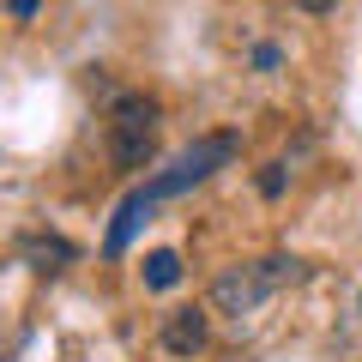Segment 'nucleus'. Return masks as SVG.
I'll return each instance as SVG.
<instances>
[{
	"mask_svg": "<svg viewBox=\"0 0 362 362\" xmlns=\"http://www.w3.org/2000/svg\"><path fill=\"white\" fill-rule=\"evenodd\" d=\"M284 278H296V259H290V254L254 259V266H230V272H218V284H211V308L242 320V314H254Z\"/></svg>",
	"mask_w": 362,
	"mask_h": 362,
	"instance_id": "obj_1",
	"label": "nucleus"
},
{
	"mask_svg": "<svg viewBox=\"0 0 362 362\" xmlns=\"http://www.w3.org/2000/svg\"><path fill=\"white\" fill-rule=\"evenodd\" d=\"M157 151V103L151 97H121L109 109V157L115 169H145Z\"/></svg>",
	"mask_w": 362,
	"mask_h": 362,
	"instance_id": "obj_2",
	"label": "nucleus"
},
{
	"mask_svg": "<svg viewBox=\"0 0 362 362\" xmlns=\"http://www.w3.org/2000/svg\"><path fill=\"white\" fill-rule=\"evenodd\" d=\"M230 157H235V133H206V139L187 145V151H181L175 163L145 187V194H151V199H175V194H187V187H199L211 169H223Z\"/></svg>",
	"mask_w": 362,
	"mask_h": 362,
	"instance_id": "obj_3",
	"label": "nucleus"
},
{
	"mask_svg": "<svg viewBox=\"0 0 362 362\" xmlns=\"http://www.w3.org/2000/svg\"><path fill=\"white\" fill-rule=\"evenodd\" d=\"M151 206H157V199L145 194V187H133V194L121 199V211H115V223H109V242H103V254H109V259H121V254H127V242H133V230H139V223L151 218Z\"/></svg>",
	"mask_w": 362,
	"mask_h": 362,
	"instance_id": "obj_4",
	"label": "nucleus"
},
{
	"mask_svg": "<svg viewBox=\"0 0 362 362\" xmlns=\"http://www.w3.org/2000/svg\"><path fill=\"white\" fill-rule=\"evenodd\" d=\"M163 350H169V356H194V350H206V314H199V308H175L163 320Z\"/></svg>",
	"mask_w": 362,
	"mask_h": 362,
	"instance_id": "obj_5",
	"label": "nucleus"
},
{
	"mask_svg": "<svg viewBox=\"0 0 362 362\" xmlns=\"http://www.w3.org/2000/svg\"><path fill=\"white\" fill-rule=\"evenodd\" d=\"M25 259H30V272H61L73 259V247L61 235H25Z\"/></svg>",
	"mask_w": 362,
	"mask_h": 362,
	"instance_id": "obj_6",
	"label": "nucleus"
},
{
	"mask_svg": "<svg viewBox=\"0 0 362 362\" xmlns=\"http://www.w3.org/2000/svg\"><path fill=\"white\" fill-rule=\"evenodd\" d=\"M145 284H151V290H175L181 284V254H175V247L145 254Z\"/></svg>",
	"mask_w": 362,
	"mask_h": 362,
	"instance_id": "obj_7",
	"label": "nucleus"
},
{
	"mask_svg": "<svg viewBox=\"0 0 362 362\" xmlns=\"http://www.w3.org/2000/svg\"><path fill=\"white\" fill-rule=\"evenodd\" d=\"M259 194H266V199L284 194V169H266V175H259Z\"/></svg>",
	"mask_w": 362,
	"mask_h": 362,
	"instance_id": "obj_8",
	"label": "nucleus"
},
{
	"mask_svg": "<svg viewBox=\"0 0 362 362\" xmlns=\"http://www.w3.org/2000/svg\"><path fill=\"white\" fill-rule=\"evenodd\" d=\"M296 6H302V13H332L338 0H296Z\"/></svg>",
	"mask_w": 362,
	"mask_h": 362,
	"instance_id": "obj_9",
	"label": "nucleus"
},
{
	"mask_svg": "<svg viewBox=\"0 0 362 362\" xmlns=\"http://www.w3.org/2000/svg\"><path fill=\"white\" fill-rule=\"evenodd\" d=\"M37 13V0H13V18H30Z\"/></svg>",
	"mask_w": 362,
	"mask_h": 362,
	"instance_id": "obj_10",
	"label": "nucleus"
}]
</instances>
